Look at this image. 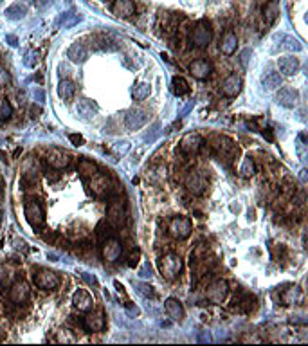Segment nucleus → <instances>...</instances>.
<instances>
[{
  "mask_svg": "<svg viewBox=\"0 0 308 346\" xmlns=\"http://www.w3.org/2000/svg\"><path fill=\"white\" fill-rule=\"evenodd\" d=\"M182 269H184V261L177 252H168V254L159 258V270L166 280H177L182 274Z\"/></svg>",
  "mask_w": 308,
  "mask_h": 346,
  "instance_id": "f257e3e1",
  "label": "nucleus"
},
{
  "mask_svg": "<svg viewBox=\"0 0 308 346\" xmlns=\"http://www.w3.org/2000/svg\"><path fill=\"white\" fill-rule=\"evenodd\" d=\"M213 40V29L207 20H199L190 31V42L193 47L205 49Z\"/></svg>",
  "mask_w": 308,
  "mask_h": 346,
  "instance_id": "f03ea898",
  "label": "nucleus"
},
{
  "mask_svg": "<svg viewBox=\"0 0 308 346\" xmlns=\"http://www.w3.org/2000/svg\"><path fill=\"white\" fill-rule=\"evenodd\" d=\"M24 215H25V220H27L29 226L33 229L43 228V224H45V211H43V206L40 204L38 200L29 199L27 202H25Z\"/></svg>",
  "mask_w": 308,
  "mask_h": 346,
  "instance_id": "7ed1b4c3",
  "label": "nucleus"
},
{
  "mask_svg": "<svg viewBox=\"0 0 308 346\" xmlns=\"http://www.w3.org/2000/svg\"><path fill=\"white\" fill-rule=\"evenodd\" d=\"M106 220L112 228H121L126 222V208L121 199H112L106 208Z\"/></svg>",
  "mask_w": 308,
  "mask_h": 346,
  "instance_id": "20e7f679",
  "label": "nucleus"
},
{
  "mask_svg": "<svg viewBox=\"0 0 308 346\" xmlns=\"http://www.w3.org/2000/svg\"><path fill=\"white\" fill-rule=\"evenodd\" d=\"M193 231V224L186 217H173L168 224V232L175 240H186Z\"/></svg>",
  "mask_w": 308,
  "mask_h": 346,
  "instance_id": "39448f33",
  "label": "nucleus"
},
{
  "mask_svg": "<svg viewBox=\"0 0 308 346\" xmlns=\"http://www.w3.org/2000/svg\"><path fill=\"white\" fill-rule=\"evenodd\" d=\"M33 280H34V285L42 290H54L60 287V283H62L60 276H58L54 270H49V269H38L33 274Z\"/></svg>",
  "mask_w": 308,
  "mask_h": 346,
  "instance_id": "423d86ee",
  "label": "nucleus"
},
{
  "mask_svg": "<svg viewBox=\"0 0 308 346\" xmlns=\"http://www.w3.org/2000/svg\"><path fill=\"white\" fill-rule=\"evenodd\" d=\"M29 296H31V289L24 280H14L9 285V290H7V298L13 305L20 307V305H25L29 301Z\"/></svg>",
  "mask_w": 308,
  "mask_h": 346,
  "instance_id": "0eeeda50",
  "label": "nucleus"
},
{
  "mask_svg": "<svg viewBox=\"0 0 308 346\" xmlns=\"http://www.w3.org/2000/svg\"><path fill=\"white\" fill-rule=\"evenodd\" d=\"M227 294H229L227 281L216 280V281H213V283L209 285L207 290H205V299H207L209 303L220 305V303H223V299L227 298Z\"/></svg>",
  "mask_w": 308,
  "mask_h": 346,
  "instance_id": "6e6552de",
  "label": "nucleus"
},
{
  "mask_svg": "<svg viewBox=\"0 0 308 346\" xmlns=\"http://www.w3.org/2000/svg\"><path fill=\"white\" fill-rule=\"evenodd\" d=\"M45 162H47L52 170H63V168H67L72 162V157L65 150L51 148L47 152V155H45Z\"/></svg>",
  "mask_w": 308,
  "mask_h": 346,
  "instance_id": "1a4fd4ad",
  "label": "nucleus"
},
{
  "mask_svg": "<svg viewBox=\"0 0 308 346\" xmlns=\"http://www.w3.org/2000/svg\"><path fill=\"white\" fill-rule=\"evenodd\" d=\"M101 254H103V260L108 261V263H114L121 258L123 254V245L119 242L117 238L108 236L106 240H103V245H101Z\"/></svg>",
  "mask_w": 308,
  "mask_h": 346,
  "instance_id": "9d476101",
  "label": "nucleus"
},
{
  "mask_svg": "<svg viewBox=\"0 0 308 346\" xmlns=\"http://www.w3.org/2000/svg\"><path fill=\"white\" fill-rule=\"evenodd\" d=\"M213 148L214 152H216V155L220 159H223V161H232L238 155V146L227 137H218L216 139V144H213Z\"/></svg>",
  "mask_w": 308,
  "mask_h": 346,
  "instance_id": "9b49d317",
  "label": "nucleus"
},
{
  "mask_svg": "<svg viewBox=\"0 0 308 346\" xmlns=\"http://www.w3.org/2000/svg\"><path fill=\"white\" fill-rule=\"evenodd\" d=\"M83 328H85L87 332L90 334H98V332H103L104 327H106V321H104V316L103 312H87V316L83 318L81 321Z\"/></svg>",
  "mask_w": 308,
  "mask_h": 346,
  "instance_id": "f8f14e48",
  "label": "nucleus"
},
{
  "mask_svg": "<svg viewBox=\"0 0 308 346\" xmlns=\"http://www.w3.org/2000/svg\"><path fill=\"white\" fill-rule=\"evenodd\" d=\"M110 188H112V182H110L106 173L96 171L94 175L90 177V191L94 195H98V197H104L110 191Z\"/></svg>",
  "mask_w": 308,
  "mask_h": 346,
  "instance_id": "ddd939ff",
  "label": "nucleus"
},
{
  "mask_svg": "<svg viewBox=\"0 0 308 346\" xmlns=\"http://www.w3.org/2000/svg\"><path fill=\"white\" fill-rule=\"evenodd\" d=\"M186 188L193 195H202L207 188V180H205L202 171H190L186 177Z\"/></svg>",
  "mask_w": 308,
  "mask_h": 346,
  "instance_id": "4468645a",
  "label": "nucleus"
},
{
  "mask_svg": "<svg viewBox=\"0 0 308 346\" xmlns=\"http://www.w3.org/2000/svg\"><path fill=\"white\" fill-rule=\"evenodd\" d=\"M148 123V114L142 109H132L124 115V124L128 130H139Z\"/></svg>",
  "mask_w": 308,
  "mask_h": 346,
  "instance_id": "2eb2a0df",
  "label": "nucleus"
},
{
  "mask_svg": "<svg viewBox=\"0 0 308 346\" xmlns=\"http://www.w3.org/2000/svg\"><path fill=\"white\" fill-rule=\"evenodd\" d=\"M242 87H243L242 78L236 76V74H231V76H227L222 81L220 92H222L225 98H236V96L242 92Z\"/></svg>",
  "mask_w": 308,
  "mask_h": 346,
  "instance_id": "dca6fc26",
  "label": "nucleus"
},
{
  "mask_svg": "<svg viewBox=\"0 0 308 346\" xmlns=\"http://www.w3.org/2000/svg\"><path fill=\"white\" fill-rule=\"evenodd\" d=\"M202 144H204L202 135H199V133H186L184 137L180 139V152L193 155V153H197L202 148Z\"/></svg>",
  "mask_w": 308,
  "mask_h": 346,
  "instance_id": "f3484780",
  "label": "nucleus"
},
{
  "mask_svg": "<svg viewBox=\"0 0 308 346\" xmlns=\"http://www.w3.org/2000/svg\"><path fill=\"white\" fill-rule=\"evenodd\" d=\"M276 101L281 107H285V109H294L296 105L299 103V92L296 89H292V87H283V89H280L278 96H276Z\"/></svg>",
  "mask_w": 308,
  "mask_h": 346,
  "instance_id": "a211bd4d",
  "label": "nucleus"
},
{
  "mask_svg": "<svg viewBox=\"0 0 308 346\" xmlns=\"http://www.w3.org/2000/svg\"><path fill=\"white\" fill-rule=\"evenodd\" d=\"M72 305H74L80 312H89V310H92V307H94V299H92V296H90L87 290L78 289L76 292L72 294Z\"/></svg>",
  "mask_w": 308,
  "mask_h": 346,
  "instance_id": "6ab92c4d",
  "label": "nucleus"
},
{
  "mask_svg": "<svg viewBox=\"0 0 308 346\" xmlns=\"http://www.w3.org/2000/svg\"><path fill=\"white\" fill-rule=\"evenodd\" d=\"M112 13L117 18H130L135 14V4H133V0H114Z\"/></svg>",
  "mask_w": 308,
  "mask_h": 346,
  "instance_id": "aec40b11",
  "label": "nucleus"
},
{
  "mask_svg": "<svg viewBox=\"0 0 308 346\" xmlns=\"http://www.w3.org/2000/svg\"><path fill=\"white\" fill-rule=\"evenodd\" d=\"M190 72L197 80H207L211 76V72H213V67L207 60H195V62L190 63Z\"/></svg>",
  "mask_w": 308,
  "mask_h": 346,
  "instance_id": "412c9836",
  "label": "nucleus"
},
{
  "mask_svg": "<svg viewBox=\"0 0 308 346\" xmlns=\"http://www.w3.org/2000/svg\"><path fill=\"white\" fill-rule=\"evenodd\" d=\"M164 308H166V314L170 316L173 321H182L186 316L184 312V307H182V303H180L179 299L175 298H170L164 301Z\"/></svg>",
  "mask_w": 308,
  "mask_h": 346,
  "instance_id": "4be33fe9",
  "label": "nucleus"
},
{
  "mask_svg": "<svg viewBox=\"0 0 308 346\" xmlns=\"http://www.w3.org/2000/svg\"><path fill=\"white\" fill-rule=\"evenodd\" d=\"M278 67L283 76H292L299 71V60L294 56H283L278 60Z\"/></svg>",
  "mask_w": 308,
  "mask_h": 346,
  "instance_id": "5701e85b",
  "label": "nucleus"
},
{
  "mask_svg": "<svg viewBox=\"0 0 308 346\" xmlns=\"http://www.w3.org/2000/svg\"><path fill=\"white\" fill-rule=\"evenodd\" d=\"M281 303L283 305H299L303 303V290L299 287H289L281 292Z\"/></svg>",
  "mask_w": 308,
  "mask_h": 346,
  "instance_id": "b1692460",
  "label": "nucleus"
},
{
  "mask_svg": "<svg viewBox=\"0 0 308 346\" xmlns=\"http://www.w3.org/2000/svg\"><path fill=\"white\" fill-rule=\"evenodd\" d=\"M236 47H238V36L232 31H227L222 36V40H220V51L225 56H231V54H234Z\"/></svg>",
  "mask_w": 308,
  "mask_h": 346,
  "instance_id": "393cba45",
  "label": "nucleus"
},
{
  "mask_svg": "<svg viewBox=\"0 0 308 346\" xmlns=\"http://www.w3.org/2000/svg\"><path fill=\"white\" fill-rule=\"evenodd\" d=\"M67 58L74 63H83L87 58H89V51H87V47L83 45V43L76 42L69 47V51H67Z\"/></svg>",
  "mask_w": 308,
  "mask_h": 346,
  "instance_id": "a878e982",
  "label": "nucleus"
},
{
  "mask_svg": "<svg viewBox=\"0 0 308 346\" xmlns=\"http://www.w3.org/2000/svg\"><path fill=\"white\" fill-rule=\"evenodd\" d=\"M76 110L83 119H92L98 114V105L90 100H81L80 103L76 105Z\"/></svg>",
  "mask_w": 308,
  "mask_h": 346,
  "instance_id": "bb28decb",
  "label": "nucleus"
},
{
  "mask_svg": "<svg viewBox=\"0 0 308 346\" xmlns=\"http://www.w3.org/2000/svg\"><path fill=\"white\" fill-rule=\"evenodd\" d=\"M278 14H280V2L278 0H269L263 7V16H265L267 24H274L276 18H278Z\"/></svg>",
  "mask_w": 308,
  "mask_h": 346,
  "instance_id": "cd10ccee",
  "label": "nucleus"
},
{
  "mask_svg": "<svg viewBox=\"0 0 308 346\" xmlns=\"http://www.w3.org/2000/svg\"><path fill=\"white\" fill-rule=\"evenodd\" d=\"M74 92H76L74 81H71V80L60 81V85H58V94H60V98H63V100H72Z\"/></svg>",
  "mask_w": 308,
  "mask_h": 346,
  "instance_id": "c85d7f7f",
  "label": "nucleus"
},
{
  "mask_svg": "<svg viewBox=\"0 0 308 346\" xmlns=\"http://www.w3.org/2000/svg\"><path fill=\"white\" fill-rule=\"evenodd\" d=\"M254 173H256V162H254V159L252 157H243L242 164H240V175L249 179Z\"/></svg>",
  "mask_w": 308,
  "mask_h": 346,
  "instance_id": "c756f323",
  "label": "nucleus"
},
{
  "mask_svg": "<svg viewBox=\"0 0 308 346\" xmlns=\"http://www.w3.org/2000/svg\"><path fill=\"white\" fill-rule=\"evenodd\" d=\"M27 14V7L24 4H13L5 9V16L9 20H22Z\"/></svg>",
  "mask_w": 308,
  "mask_h": 346,
  "instance_id": "7c9ffc66",
  "label": "nucleus"
},
{
  "mask_svg": "<svg viewBox=\"0 0 308 346\" xmlns=\"http://www.w3.org/2000/svg\"><path fill=\"white\" fill-rule=\"evenodd\" d=\"M261 83H263V87L269 90H274V89H280L281 87V76L278 74V72H269V74H265V76L261 78Z\"/></svg>",
  "mask_w": 308,
  "mask_h": 346,
  "instance_id": "2f4dec72",
  "label": "nucleus"
},
{
  "mask_svg": "<svg viewBox=\"0 0 308 346\" xmlns=\"http://www.w3.org/2000/svg\"><path fill=\"white\" fill-rule=\"evenodd\" d=\"M13 281H14V270L7 265L0 267V287L2 289H9V285Z\"/></svg>",
  "mask_w": 308,
  "mask_h": 346,
  "instance_id": "473e14b6",
  "label": "nucleus"
},
{
  "mask_svg": "<svg viewBox=\"0 0 308 346\" xmlns=\"http://www.w3.org/2000/svg\"><path fill=\"white\" fill-rule=\"evenodd\" d=\"M171 87H173V92H175L177 96H184L190 92V85H188V81L182 76L173 78V80H171Z\"/></svg>",
  "mask_w": 308,
  "mask_h": 346,
  "instance_id": "72a5a7b5",
  "label": "nucleus"
},
{
  "mask_svg": "<svg viewBox=\"0 0 308 346\" xmlns=\"http://www.w3.org/2000/svg\"><path fill=\"white\" fill-rule=\"evenodd\" d=\"M78 170H80V173L83 177H92L98 171V166H96V162L89 161V159H81L78 162Z\"/></svg>",
  "mask_w": 308,
  "mask_h": 346,
  "instance_id": "f704fd0d",
  "label": "nucleus"
},
{
  "mask_svg": "<svg viewBox=\"0 0 308 346\" xmlns=\"http://www.w3.org/2000/svg\"><path fill=\"white\" fill-rule=\"evenodd\" d=\"M281 42H283V45H281V49H285V51L299 52V51H301V49H303V45H301V42H299L298 38H294V36H281Z\"/></svg>",
  "mask_w": 308,
  "mask_h": 346,
  "instance_id": "c9c22d12",
  "label": "nucleus"
},
{
  "mask_svg": "<svg viewBox=\"0 0 308 346\" xmlns=\"http://www.w3.org/2000/svg\"><path fill=\"white\" fill-rule=\"evenodd\" d=\"M80 22H81V14H78V13H63L62 18H60V25H62L63 29L78 25Z\"/></svg>",
  "mask_w": 308,
  "mask_h": 346,
  "instance_id": "e433bc0d",
  "label": "nucleus"
},
{
  "mask_svg": "<svg viewBox=\"0 0 308 346\" xmlns=\"http://www.w3.org/2000/svg\"><path fill=\"white\" fill-rule=\"evenodd\" d=\"M150 92H152V87L148 85V83H139V85H135V89H133V98L137 101H142V100H146L148 96H150Z\"/></svg>",
  "mask_w": 308,
  "mask_h": 346,
  "instance_id": "4c0bfd02",
  "label": "nucleus"
},
{
  "mask_svg": "<svg viewBox=\"0 0 308 346\" xmlns=\"http://www.w3.org/2000/svg\"><path fill=\"white\" fill-rule=\"evenodd\" d=\"M40 62V52L38 51H34V49H31V51L25 52V56H24V65L29 67V69H34V67L38 65Z\"/></svg>",
  "mask_w": 308,
  "mask_h": 346,
  "instance_id": "58836bf2",
  "label": "nucleus"
},
{
  "mask_svg": "<svg viewBox=\"0 0 308 346\" xmlns=\"http://www.w3.org/2000/svg\"><path fill=\"white\" fill-rule=\"evenodd\" d=\"M13 115V107L7 100H0V123H4Z\"/></svg>",
  "mask_w": 308,
  "mask_h": 346,
  "instance_id": "ea45409f",
  "label": "nucleus"
},
{
  "mask_svg": "<svg viewBox=\"0 0 308 346\" xmlns=\"http://www.w3.org/2000/svg\"><path fill=\"white\" fill-rule=\"evenodd\" d=\"M133 287H135V290H137L139 294L144 296V298H153L155 296V292H153V287H150V285L146 283H133Z\"/></svg>",
  "mask_w": 308,
  "mask_h": 346,
  "instance_id": "a19ab883",
  "label": "nucleus"
},
{
  "mask_svg": "<svg viewBox=\"0 0 308 346\" xmlns=\"http://www.w3.org/2000/svg\"><path fill=\"white\" fill-rule=\"evenodd\" d=\"M78 339L72 336L69 330H62V332H58L56 336V343H76Z\"/></svg>",
  "mask_w": 308,
  "mask_h": 346,
  "instance_id": "79ce46f5",
  "label": "nucleus"
},
{
  "mask_svg": "<svg viewBox=\"0 0 308 346\" xmlns=\"http://www.w3.org/2000/svg\"><path fill=\"white\" fill-rule=\"evenodd\" d=\"M11 83V76L9 72L5 71V69H0V89H4Z\"/></svg>",
  "mask_w": 308,
  "mask_h": 346,
  "instance_id": "37998d69",
  "label": "nucleus"
},
{
  "mask_svg": "<svg viewBox=\"0 0 308 346\" xmlns=\"http://www.w3.org/2000/svg\"><path fill=\"white\" fill-rule=\"evenodd\" d=\"M251 56H252L251 49H245V51L240 54V63H242L243 69H247V67H249V60H251Z\"/></svg>",
  "mask_w": 308,
  "mask_h": 346,
  "instance_id": "c03bdc74",
  "label": "nucleus"
},
{
  "mask_svg": "<svg viewBox=\"0 0 308 346\" xmlns=\"http://www.w3.org/2000/svg\"><path fill=\"white\" fill-rule=\"evenodd\" d=\"M139 276L141 278H152V267H150V263H142L141 270H139Z\"/></svg>",
  "mask_w": 308,
  "mask_h": 346,
  "instance_id": "a18cd8bd",
  "label": "nucleus"
},
{
  "mask_svg": "<svg viewBox=\"0 0 308 346\" xmlns=\"http://www.w3.org/2000/svg\"><path fill=\"white\" fill-rule=\"evenodd\" d=\"M139 256H141V251H139V249L132 251V254H130V258H128V265H130V267H135V265H137Z\"/></svg>",
  "mask_w": 308,
  "mask_h": 346,
  "instance_id": "49530a36",
  "label": "nucleus"
},
{
  "mask_svg": "<svg viewBox=\"0 0 308 346\" xmlns=\"http://www.w3.org/2000/svg\"><path fill=\"white\" fill-rule=\"evenodd\" d=\"M69 139H71V142L74 146H81V144H83V137H81V135H76V133L69 135Z\"/></svg>",
  "mask_w": 308,
  "mask_h": 346,
  "instance_id": "de8ad7c7",
  "label": "nucleus"
},
{
  "mask_svg": "<svg viewBox=\"0 0 308 346\" xmlns=\"http://www.w3.org/2000/svg\"><path fill=\"white\" fill-rule=\"evenodd\" d=\"M34 98H36V101H38V103H42V101H43V90L42 89H34Z\"/></svg>",
  "mask_w": 308,
  "mask_h": 346,
  "instance_id": "09e8293b",
  "label": "nucleus"
},
{
  "mask_svg": "<svg viewBox=\"0 0 308 346\" xmlns=\"http://www.w3.org/2000/svg\"><path fill=\"white\" fill-rule=\"evenodd\" d=\"M81 276H83V278H85V280L89 281V283H92V285H98V281H96V278H94V276H87V272H83V274H81Z\"/></svg>",
  "mask_w": 308,
  "mask_h": 346,
  "instance_id": "8fccbe9b",
  "label": "nucleus"
},
{
  "mask_svg": "<svg viewBox=\"0 0 308 346\" xmlns=\"http://www.w3.org/2000/svg\"><path fill=\"white\" fill-rule=\"evenodd\" d=\"M243 341H245V343H261V339H260V337H252V336H249V337H245Z\"/></svg>",
  "mask_w": 308,
  "mask_h": 346,
  "instance_id": "3c124183",
  "label": "nucleus"
},
{
  "mask_svg": "<svg viewBox=\"0 0 308 346\" xmlns=\"http://www.w3.org/2000/svg\"><path fill=\"white\" fill-rule=\"evenodd\" d=\"M40 107H31V117H38Z\"/></svg>",
  "mask_w": 308,
  "mask_h": 346,
  "instance_id": "603ef678",
  "label": "nucleus"
},
{
  "mask_svg": "<svg viewBox=\"0 0 308 346\" xmlns=\"http://www.w3.org/2000/svg\"><path fill=\"white\" fill-rule=\"evenodd\" d=\"M27 2H31V4H36V5H40V7H42V5H45V2H47V0H27Z\"/></svg>",
  "mask_w": 308,
  "mask_h": 346,
  "instance_id": "864d4df0",
  "label": "nucleus"
},
{
  "mask_svg": "<svg viewBox=\"0 0 308 346\" xmlns=\"http://www.w3.org/2000/svg\"><path fill=\"white\" fill-rule=\"evenodd\" d=\"M200 341H204V343H209V341H211V337H209V334H200Z\"/></svg>",
  "mask_w": 308,
  "mask_h": 346,
  "instance_id": "5fc2aeb1",
  "label": "nucleus"
},
{
  "mask_svg": "<svg viewBox=\"0 0 308 346\" xmlns=\"http://www.w3.org/2000/svg\"><path fill=\"white\" fill-rule=\"evenodd\" d=\"M7 42H9L11 45H16V38H14L13 34H9V36H7Z\"/></svg>",
  "mask_w": 308,
  "mask_h": 346,
  "instance_id": "6e6d98bb",
  "label": "nucleus"
},
{
  "mask_svg": "<svg viewBox=\"0 0 308 346\" xmlns=\"http://www.w3.org/2000/svg\"><path fill=\"white\" fill-rule=\"evenodd\" d=\"M301 180H303V182H307V170L301 171Z\"/></svg>",
  "mask_w": 308,
  "mask_h": 346,
  "instance_id": "4d7b16f0",
  "label": "nucleus"
},
{
  "mask_svg": "<svg viewBox=\"0 0 308 346\" xmlns=\"http://www.w3.org/2000/svg\"><path fill=\"white\" fill-rule=\"evenodd\" d=\"M0 226H2V213H0Z\"/></svg>",
  "mask_w": 308,
  "mask_h": 346,
  "instance_id": "13d9d810",
  "label": "nucleus"
},
{
  "mask_svg": "<svg viewBox=\"0 0 308 346\" xmlns=\"http://www.w3.org/2000/svg\"><path fill=\"white\" fill-rule=\"evenodd\" d=\"M104 2H106V0H104Z\"/></svg>",
  "mask_w": 308,
  "mask_h": 346,
  "instance_id": "bf43d9fd",
  "label": "nucleus"
}]
</instances>
